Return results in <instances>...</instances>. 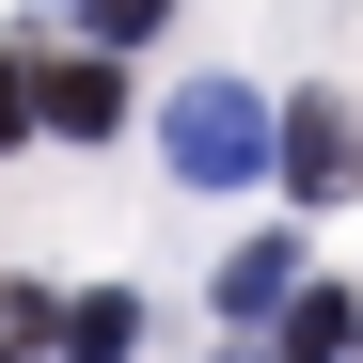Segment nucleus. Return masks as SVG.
Segmentation results:
<instances>
[{
    "label": "nucleus",
    "instance_id": "nucleus-6",
    "mask_svg": "<svg viewBox=\"0 0 363 363\" xmlns=\"http://www.w3.org/2000/svg\"><path fill=\"white\" fill-rule=\"evenodd\" d=\"M48 347H64V363H127V347H143V300H127V284H79Z\"/></svg>",
    "mask_w": 363,
    "mask_h": 363
},
{
    "label": "nucleus",
    "instance_id": "nucleus-1",
    "mask_svg": "<svg viewBox=\"0 0 363 363\" xmlns=\"http://www.w3.org/2000/svg\"><path fill=\"white\" fill-rule=\"evenodd\" d=\"M158 158H174V190H253V174H269V95L253 79L158 95Z\"/></svg>",
    "mask_w": 363,
    "mask_h": 363
},
{
    "label": "nucleus",
    "instance_id": "nucleus-7",
    "mask_svg": "<svg viewBox=\"0 0 363 363\" xmlns=\"http://www.w3.org/2000/svg\"><path fill=\"white\" fill-rule=\"evenodd\" d=\"M48 332H64V300H48V284H0V363H32Z\"/></svg>",
    "mask_w": 363,
    "mask_h": 363
},
{
    "label": "nucleus",
    "instance_id": "nucleus-8",
    "mask_svg": "<svg viewBox=\"0 0 363 363\" xmlns=\"http://www.w3.org/2000/svg\"><path fill=\"white\" fill-rule=\"evenodd\" d=\"M0 143H32V64H16V32H0Z\"/></svg>",
    "mask_w": 363,
    "mask_h": 363
},
{
    "label": "nucleus",
    "instance_id": "nucleus-2",
    "mask_svg": "<svg viewBox=\"0 0 363 363\" xmlns=\"http://www.w3.org/2000/svg\"><path fill=\"white\" fill-rule=\"evenodd\" d=\"M269 174H284L300 221H332V206L363 190V111H347V95H269Z\"/></svg>",
    "mask_w": 363,
    "mask_h": 363
},
{
    "label": "nucleus",
    "instance_id": "nucleus-4",
    "mask_svg": "<svg viewBox=\"0 0 363 363\" xmlns=\"http://www.w3.org/2000/svg\"><path fill=\"white\" fill-rule=\"evenodd\" d=\"M284 300H300V237H237L221 284H206V316H221V332H269Z\"/></svg>",
    "mask_w": 363,
    "mask_h": 363
},
{
    "label": "nucleus",
    "instance_id": "nucleus-5",
    "mask_svg": "<svg viewBox=\"0 0 363 363\" xmlns=\"http://www.w3.org/2000/svg\"><path fill=\"white\" fill-rule=\"evenodd\" d=\"M347 347H363V300L347 284H300L284 316H269V363H347Z\"/></svg>",
    "mask_w": 363,
    "mask_h": 363
},
{
    "label": "nucleus",
    "instance_id": "nucleus-3",
    "mask_svg": "<svg viewBox=\"0 0 363 363\" xmlns=\"http://www.w3.org/2000/svg\"><path fill=\"white\" fill-rule=\"evenodd\" d=\"M16 64H32V127L48 143H111L127 127V79L111 64H79V48H16Z\"/></svg>",
    "mask_w": 363,
    "mask_h": 363
}]
</instances>
